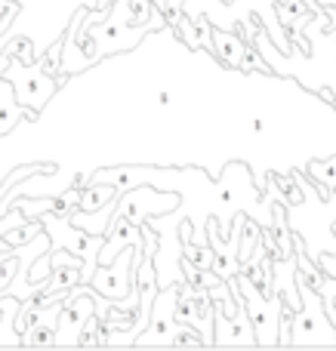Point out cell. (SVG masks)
I'll use <instances>...</instances> for the list:
<instances>
[{"label": "cell", "mask_w": 336, "mask_h": 351, "mask_svg": "<svg viewBox=\"0 0 336 351\" xmlns=\"http://www.w3.org/2000/svg\"><path fill=\"white\" fill-rule=\"evenodd\" d=\"M3 77L12 84V93H16V102L22 108H28L31 114H40V108L53 99V93L59 90V80L49 77L40 65L34 62H19V59H10L3 68Z\"/></svg>", "instance_id": "cell-2"}, {"label": "cell", "mask_w": 336, "mask_h": 351, "mask_svg": "<svg viewBox=\"0 0 336 351\" xmlns=\"http://www.w3.org/2000/svg\"><path fill=\"white\" fill-rule=\"evenodd\" d=\"M37 65L49 74V77H59V68H62V40L59 43H49L47 53L37 56Z\"/></svg>", "instance_id": "cell-11"}, {"label": "cell", "mask_w": 336, "mask_h": 351, "mask_svg": "<svg viewBox=\"0 0 336 351\" xmlns=\"http://www.w3.org/2000/svg\"><path fill=\"white\" fill-rule=\"evenodd\" d=\"M142 247H127L108 262V265H96L90 278V287L105 296L111 305L123 302V299L136 296V265H139Z\"/></svg>", "instance_id": "cell-4"}, {"label": "cell", "mask_w": 336, "mask_h": 351, "mask_svg": "<svg viewBox=\"0 0 336 351\" xmlns=\"http://www.w3.org/2000/svg\"><path fill=\"white\" fill-rule=\"evenodd\" d=\"M167 25H170L173 31H179V25H182V0H167Z\"/></svg>", "instance_id": "cell-14"}, {"label": "cell", "mask_w": 336, "mask_h": 351, "mask_svg": "<svg viewBox=\"0 0 336 351\" xmlns=\"http://www.w3.org/2000/svg\"><path fill=\"white\" fill-rule=\"evenodd\" d=\"M176 299H179V280L176 284L158 287L152 302V315H148V327L136 336V346H173L176 339Z\"/></svg>", "instance_id": "cell-6"}, {"label": "cell", "mask_w": 336, "mask_h": 351, "mask_svg": "<svg viewBox=\"0 0 336 351\" xmlns=\"http://www.w3.org/2000/svg\"><path fill=\"white\" fill-rule=\"evenodd\" d=\"M300 290V308L290 311V342H306V346H336V330L324 311L318 290L306 287L302 280H296Z\"/></svg>", "instance_id": "cell-1"}, {"label": "cell", "mask_w": 336, "mask_h": 351, "mask_svg": "<svg viewBox=\"0 0 336 351\" xmlns=\"http://www.w3.org/2000/svg\"><path fill=\"white\" fill-rule=\"evenodd\" d=\"M80 284V268L74 265H56L53 274L47 278V287H43V296H65L71 287Z\"/></svg>", "instance_id": "cell-9"}, {"label": "cell", "mask_w": 336, "mask_h": 351, "mask_svg": "<svg viewBox=\"0 0 336 351\" xmlns=\"http://www.w3.org/2000/svg\"><path fill=\"white\" fill-rule=\"evenodd\" d=\"M173 102V93L170 90H160L158 93V105H170Z\"/></svg>", "instance_id": "cell-16"}, {"label": "cell", "mask_w": 336, "mask_h": 351, "mask_svg": "<svg viewBox=\"0 0 336 351\" xmlns=\"http://www.w3.org/2000/svg\"><path fill=\"white\" fill-rule=\"evenodd\" d=\"M235 284H238V293H241V299H244V308L253 324L256 342L259 346H278V327H281V315H284V299L278 296V293L265 296L244 274H235Z\"/></svg>", "instance_id": "cell-3"}, {"label": "cell", "mask_w": 336, "mask_h": 351, "mask_svg": "<svg viewBox=\"0 0 336 351\" xmlns=\"http://www.w3.org/2000/svg\"><path fill=\"white\" fill-rule=\"evenodd\" d=\"M210 40H213V53L219 56L226 65L238 68L241 65V56H244V43H241V37H235L232 31H213L210 34Z\"/></svg>", "instance_id": "cell-8"}, {"label": "cell", "mask_w": 336, "mask_h": 351, "mask_svg": "<svg viewBox=\"0 0 336 351\" xmlns=\"http://www.w3.org/2000/svg\"><path fill=\"white\" fill-rule=\"evenodd\" d=\"M213 324H216V333H213L216 346H253V342H256L253 324H250L247 308H244V299H241V308L232 321H226L219 311H213Z\"/></svg>", "instance_id": "cell-7"}, {"label": "cell", "mask_w": 336, "mask_h": 351, "mask_svg": "<svg viewBox=\"0 0 336 351\" xmlns=\"http://www.w3.org/2000/svg\"><path fill=\"white\" fill-rule=\"evenodd\" d=\"M6 6H10V3H6ZM6 6H3V10H6ZM3 10H0V16H3ZM6 40H10V34H3V31H0V49H3Z\"/></svg>", "instance_id": "cell-17"}, {"label": "cell", "mask_w": 336, "mask_h": 351, "mask_svg": "<svg viewBox=\"0 0 336 351\" xmlns=\"http://www.w3.org/2000/svg\"><path fill=\"white\" fill-rule=\"evenodd\" d=\"M12 206H19L25 219H40L47 210H56V200H47V197H40V200L22 197V200H19V197H16V204H12Z\"/></svg>", "instance_id": "cell-12"}, {"label": "cell", "mask_w": 336, "mask_h": 351, "mask_svg": "<svg viewBox=\"0 0 336 351\" xmlns=\"http://www.w3.org/2000/svg\"><path fill=\"white\" fill-rule=\"evenodd\" d=\"M265 127H269V123H265V117H253V121H250L253 133H265Z\"/></svg>", "instance_id": "cell-15"}, {"label": "cell", "mask_w": 336, "mask_h": 351, "mask_svg": "<svg viewBox=\"0 0 336 351\" xmlns=\"http://www.w3.org/2000/svg\"><path fill=\"white\" fill-rule=\"evenodd\" d=\"M309 176H312V182H318L321 194L327 197V191H336V158L309 160Z\"/></svg>", "instance_id": "cell-10"}, {"label": "cell", "mask_w": 336, "mask_h": 351, "mask_svg": "<svg viewBox=\"0 0 336 351\" xmlns=\"http://www.w3.org/2000/svg\"><path fill=\"white\" fill-rule=\"evenodd\" d=\"M22 346H56L53 327H28L22 330Z\"/></svg>", "instance_id": "cell-13"}, {"label": "cell", "mask_w": 336, "mask_h": 351, "mask_svg": "<svg viewBox=\"0 0 336 351\" xmlns=\"http://www.w3.org/2000/svg\"><path fill=\"white\" fill-rule=\"evenodd\" d=\"M333 237H336V222H333Z\"/></svg>", "instance_id": "cell-18"}, {"label": "cell", "mask_w": 336, "mask_h": 351, "mask_svg": "<svg viewBox=\"0 0 336 351\" xmlns=\"http://www.w3.org/2000/svg\"><path fill=\"white\" fill-rule=\"evenodd\" d=\"M182 204V197L173 191H158L152 182H139V185L127 188L115 197V213L111 216L130 219L133 225H142L145 219L160 216V213H170Z\"/></svg>", "instance_id": "cell-5"}]
</instances>
